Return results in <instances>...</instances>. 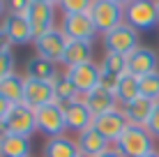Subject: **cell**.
Masks as SVG:
<instances>
[{
  "label": "cell",
  "mask_w": 159,
  "mask_h": 157,
  "mask_svg": "<svg viewBox=\"0 0 159 157\" xmlns=\"http://www.w3.org/2000/svg\"><path fill=\"white\" fill-rule=\"evenodd\" d=\"M116 148L120 150L122 157H143L155 150V136L143 125H127Z\"/></svg>",
  "instance_id": "1"
},
{
  "label": "cell",
  "mask_w": 159,
  "mask_h": 157,
  "mask_svg": "<svg viewBox=\"0 0 159 157\" xmlns=\"http://www.w3.org/2000/svg\"><path fill=\"white\" fill-rule=\"evenodd\" d=\"M125 23H129L139 32L155 30L159 23L157 0H129L125 7Z\"/></svg>",
  "instance_id": "2"
},
{
  "label": "cell",
  "mask_w": 159,
  "mask_h": 157,
  "mask_svg": "<svg viewBox=\"0 0 159 157\" xmlns=\"http://www.w3.org/2000/svg\"><path fill=\"white\" fill-rule=\"evenodd\" d=\"M32 132H37V118L35 109H30L28 104H14L7 118L0 122V134H19L30 139Z\"/></svg>",
  "instance_id": "3"
},
{
  "label": "cell",
  "mask_w": 159,
  "mask_h": 157,
  "mask_svg": "<svg viewBox=\"0 0 159 157\" xmlns=\"http://www.w3.org/2000/svg\"><path fill=\"white\" fill-rule=\"evenodd\" d=\"M35 118H37V132L46 134L48 139L62 136V134L67 132L65 104H60V102H53V104H46V106L35 109Z\"/></svg>",
  "instance_id": "4"
},
{
  "label": "cell",
  "mask_w": 159,
  "mask_h": 157,
  "mask_svg": "<svg viewBox=\"0 0 159 157\" xmlns=\"http://www.w3.org/2000/svg\"><path fill=\"white\" fill-rule=\"evenodd\" d=\"M90 19L95 21V28L97 32L106 35L111 32L113 28L125 23V7L113 0H95L92 2V9H90Z\"/></svg>",
  "instance_id": "5"
},
{
  "label": "cell",
  "mask_w": 159,
  "mask_h": 157,
  "mask_svg": "<svg viewBox=\"0 0 159 157\" xmlns=\"http://www.w3.org/2000/svg\"><path fill=\"white\" fill-rule=\"evenodd\" d=\"M139 46H141L139 44V30H134L129 23H122V25H118V28H113L111 32L104 35V48H106V53H118V56L127 58Z\"/></svg>",
  "instance_id": "6"
},
{
  "label": "cell",
  "mask_w": 159,
  "mask_h": 157,
  "mask_svg": "<svg viewBox=\"0 0 159 157\" xmlns=\"http://www.w3.org/2000/svg\"><path fill=\"white\" fill-rule=\"evenodd\" d=\"M32 44H35V51H37L39 58H46V60H51V62H60L62 56H65V48L69 44V37L60 28H56L51 32H46V35L37 37Z\"/></svg>",
  "instance_id": "7"
},
{
  "label": "cell",
  "mask_w": 159,
  "mask_h": 157,
  "mask_svg": "<svg viewBox=\"0 0 159 157\" xmlns=\"http://www.w3.org/2000/svg\"><path fill=\"white\" fill-rule=\"evenodd\" d=\"M60 30L69 39H79V42H95V37L99 35L90 14H65Z\"/></svg>",
  "instance_id": "8"
},
{
  "label": "cell",
  "mask_w": 159,
  "mask_h": 157,
  "mask_svg": "<svg viewBox=\"0 0 159 157\" xmlns=\"http://www.w3.org/2000/svg\"><path fill=\"white\" fill-rule=\"evenodd\" d=\"M127 125H129V120L122 111H111V113H104V116H95V122H92V127L108 143H118L120 136L125 134V129H127Z\"/></svg>",
  "instance_id": "9"
},
{
  "label": "cell",
  "mask_w": 159,
  "mask_h": 157,
  "mask_svg": "<svg viewBox=\"0 0 159 157\" xmlns=\"http://www.w3.org/2000/svg\"><path fill=\"white\" fill-rule=\"evenodd\" d=\"M152 72H159V56L150 46H139L134 53L127 56V74L141 79Z\"/></svg>",
  "instance_id": "10"
},
{
  "label": "cell",
  "mask_w": 159,
  "mask_h": 157,
  "mask_svg": "<svg viewBox=\"0 0 159 157\" xmlns=\"http://www.w3.org/2000/svg\"><path fill=\"white\" fill-rule=\"evenodd\" d=\"M58 102L56 97V88L48 81H37L25 76V95H23V104H28L30 109H39V106L53 104Z\"/></svg>",
  "instance_id": "11"
},
{
  "label": "cell",
  "mask_w": 159,
  "mask_h": 157,
  "mask_svg": "<svg viewBox=\"0 0 159 157\" xmlns=\"http://www.w3.org/2000/svg\"><path fill=\"white\" fill-rule=\"evenodd\" d=\"M25 16H28L30 28L35 32V39L42 37V35H46V32H51V30H56V7H53V5L32 0V7Z\"/></svg>",
  "instance_id": "12"
},
{
  "label": "cell",
  "mask_w": 159,
  "mask_h": 157,
  "mask_svg": "<svg viewBox=\"0 0 159 157\" xmlns=\"http://www.w3.org/2000/svg\"><path fill=\"white\" fill-rule=\"evenodd\" d=\"M67 76L74 81V85L79 90H85V93H92L95 88H99V81H102V67L95 62H83V65H76V67L67 69Z\"/></svg>",
  "instance_id": "13"
},
{
  "label": "cell",
  "mask_w": 159,
  "mask_h": 157,
  "mask_svg": "<svg viewBox=\"0 0 159 157\" xmlns=\"http://www.w3.org/2000/svg\"><path fill=\"white\" fill-rule=\"evenodd\" d=\"M0 28H2L5 35L12 39V44H30V42H35V32L30 28L28 16L7 14L2 19V25H0Z\"/></svg>",
  "instance_id": "14"
},
{
  "label": "cell",
  "mask_w": 159,
  "mask_h": 157,
  "mask_svg": "<svg viewBox=\"0 0 159 157\" xmlns=\"http://www.w3.org/2000/svg\"><path fill=\"white\" fill-rule=\"evenodd\" d=\"M65 118H67V129H74V132H85V129L92 127V122H95V116H92V111L88 109L85 104H74V102H69V104H65Z\"/></svg>",
  "instance_id": "15"
},
{
  "label": "cell",
  "mask_w": 159,
  "mask_h": 157,
  "mask_svg": "<svg viewBox=\"0 0 159 157\" xmlns=\"http://www.w3.org/2000/svg\"><path fill=\"white\" fill-rule=\"evenodd\" d=\"M118 97L116 93H111V90L106 88H95L88 97V109L92 111V116H104V113H111V111H120L118 109Z\"/></svg>",
  "instance_id": "16"
},
{
  "label": "cell",
  "mask_w": 159,
  "mask_h": 157,
  "mask_svg": "<svg viewBox=\"0 0 159 157\" xmlns=\"http://www.w3.org/2000/svg\"><path fill=\"white\" fill-rule=\"evenodd\" d=\"M157 102H159V99H157ZM157 102H155V99H148V97L141 95L136 102L122 106V113L127 116L129 125H143V127H145L148 120H150V116H152V111H155V106H157Z\"/></svg>",
  "instance_id": "17"
},
{
  "label": "cell",
  "mask_w": 159,
  "mask_h": 157,
  "mask_svg": "<svg viewBox=\"0 0 159 157\" xmlns=\"http://www.w3.org/2000/svg\"><path fill=\"white\" fill-rule=\"evenodd\" d=\"M79 155L81 148L76 139H69L67 134L46 139V143H44V157H79Z\"/></svg>",
  "instance_id": "18"
},
{
  "label": "cell",
  "mask_w": 159,
  "mask_h": 157,
  "mask_svg": "<svg viewBox=\"0 0 159 157\" xmlns=\"http://www.w3.org/2000/svg\"><path fill=\"white\" fill-rule=\"evenodd\" d=\"M76 143H79L81 153L92 155V157H99V155H104L108 148H111V143H108L95 127H90V129H85V132H81L79 136H76Z\"/></svg>",
  "instance_id": "19"
},
{
  "label": "cell",
  "mask_w": 159,
  "mask_h": 157,
  "mask_svg": "<svg viewBox=\"0 0 159 157\" xmlns=\"http://www.w3.org/2000/svg\"><path fill=\"white\" fill-rule=\"evenodd\" d=\"M92 60V42H79V39H69L67 48H65L62 62L65 67H76V65H83Z\"/></svg>",
  "instance_id": "20"
},
{
  "label": "cell",
  "mask_w": 159,
  "mask_h": 157,
  "mask_svg": "<svg viewBox=\"0 0 159 157\" xmlns=\"http://www.w3.org/2000/svg\"><path fill=\"white\" fill-rule=\"evenodd\" d=\"M25 76L37 79V81H48V83H53V81H56L60 74H58V69H56V62L46 60V58L35 56V58H30V60H28V65H25Z\"/></svg>",
  "instance_id": "21"
},
{
  "label": "cell",
  "mask_w": 159,
  "mask_h": 157,
  "mask_svg": "<svg viewBox=\"0 0 159 157\" xmlns=\"http://www.w3.org/2000/svg\"><path fill=\"white\" fill-rule=\"evenodd\" d=\"M2 157H30V139L19 134H0Z\"/></svg>",
  "instance_id": "22"
},
{
  "label": "cell",
  "mask_w": 159,
  "mask_h": 157,
  "mask_svg": "<svg viewBox=\"0 0 159 157\" xmlns=\"http://www.w3.org/2000/svg\"><path fill=\"white\" fill-rule=\"evenodd\" d=\"M0 95L12 104H23V95H25V76L19 74H9V76L0 79Z\"/></svg>",
  "instance_id": "23"
},
{
  "label": "cell",
  "mask_w": 159,
  "mask_h": 157,
  "mask_svg": "<svg viewBox=\"0 0 159 157\" xmlns=\"http://www.w3.org/2000/svg\"><path fill=\"white\" fill-rule=\"evenodd\" d=\"M116 97H118V102L122 106H127V104H131V102L139 99V97H141V81H139V76L125 74V76L120 79V83H118Z\"/></svg>",
  "instance_id": "24"
},
{
  "label": "cell",
  "mask_w": 159,
  "mask_h": 157,
  "mask_svg": "<svg viewBox=\"0 0 159 157\" xmlns=\"http://www.w3.org/2000/svg\"><path fill=\"white\" fill-rule=\"evenodd\" d=\"M53 88H56V97L60 104H69L74 99V95L79 93V88L74 85V81L67 76V74H60V76L53 81Z\"/></svg>",
  "instance_id": "25"
},
{
  "label": "cell",
  "mask_w": 159,
  "mask_h": 157,
  "mask_svg": "<svg viewBox=\"0 0 159 157\" xmlns=\"http://www.w3.org/2000/svg\"><path fill=\"white\" fill-rule=\"evenodd\" d=\"M102 72L116 74V76H125L127 74V58L118 56V53H106L102 62Z\"/></svg>",
  "instance_id": "26"
},
{
  "label": "cell",
  "mask_w": 159,
  "mask_h": 157,
  "mask_svg": "<svg viewBox=\"0 0 159 157\" xmlns=\"http://www.w3.org/2000/svg\"><path fill=\"white\" fill-rule=\"evenodd\" d=\"M92 2L95 0H60L58 7L62 12V16L65 14H90Z\"/></svg>",
  "instance_id": "27"
},
{
  "label": "cell",
  "mask_w": 159,
  "mask_h": 157,
  "mask_svg": "<svg viewBox=\"0 0 159 157\" xmlns=\"http://www.w3.org/2000/svg\"><path fill=\"white\" fill-rule=\"evenodd\" d=\"M141 95L148 99H159V72H152L148 76H141Z\"/></svg>",
  "instance_id": "28"
},
{
  "label": "cell",
  "mask_w": 159,
  "mask_h": 157,
  "mask_svg": "<svg viewBox=\"0 0 159 157\" xmlns=\"http://www.w3.org/2000/svg\"><path fill=\"white\" fill-rule=\"evenodd\" d=\"M7 2V14H16V16H25L32 7V0H5Z\"/></svg>",
  "instance_id": "29"
},
{
  "label": "cell",
  "mask_w": 159,
  "mask_h": 157,
  "mask_svg": "<svg viewBox=\"0 0 159 157\" xmlns=\"http://www.w3.org/2000/svg\"><path fill=\"white\" fill-rule=\"evenodd\" d=\"M14 74V56L12 53H0V79Z\"/></svg>",
  "instance_id": "30"
},
{
  "label": "cell",
  "mask_w": 159,
  "mask_h": 157,
  "mask_svg": "<svg viewBox=\"0 0 159 157\" xmlns=\"http://www.w3.org/2000/svg\"><path fill=\"white\" fill-rule=\"evenodd\" d=\"M120 79H122V76H116V74L102 72V81H99V85H102V88H106V90H111V93H116V90H118V83H120Z\"/></svg>",
  "instance_id": "31"
},
{
  "label": "cell",
  "mask_w": 159,
  "mask_h": 157,
  "mask_svg": "<svg viewBox=\"0 0 159 157\" xmlns=\"http://www.w3.org/2000/svg\"><path fill=\"white\" fill-rule=\"evenodd\" d=\"M145 127L155 139H159V102H157V106H155V111H152V116H150V120H148Z\"/></svg>",
  "instance_id": "32"
},
{
  "label": "cell",
  "mask_w": 159,
  "mask_h": 157,
  "mask_svg": "<svg viewBox=\"0 0 159 157\" xmlns=\"http://www.w3.org/2000/svg\"><path fill=\"white\" fill-rule=\"evenodd\" d=\"M0 53H12V39L5 35L2 28H0Z\"/></svg>",
  "instance_id": "33"
},
{
  "label": "cell",
  "mask_w": 159,
  "mask_h": 157,
  "mask_svg": "<svg viewBox=\"0 0 159 157\" xmlns=\"http://www.w3.org/2000/svg\"><path fill=\"white\" fill-rule=\"evenodd\" d=\"M12 106H14L12 102H7V99L2 97V95H0V122H2L5 118H7V113L12 111Z\"/></svg>",
  "instance_id": "34"
},
{
  "label": "cell",
  "mask_w": 159,
  "mask_h": 157,
  "mask_svg": "<svg viewBox=\"0 0 159 157\" xmlns=\"http://www.w3.org/2000/svg\"><path fill=\"white\" fill-rule=\"evenodd\" d=\"M99 157H122V155H120V150H118V148H108L106 153L99 155Z\"/></svg>",
  "instance_id": "35"
},
{
  "label": "cell",
  "mask_w": 159,
  "mask_h": 157,
  "mask_svg": "<svg viewBox=\"0 0 159 157\" xmlns=\"http://www.w3.org/2000/svg\"><path fill=\"white\" fill-rule=\"evenodd\" d=\"M37 2H46V5H53V7H58L60 0H37Z\"/></svg>",
  "instance_id": "36"
},
{
  "label": "cell",
  "mask_w": 159,
  "mask_h": 157,
  "mask_svg": "<svg viewBox=\"0 0 159 157\" xmlns=\"http://www.w3.org/2000/svg\"><path fill=\"white\" fill-rule=\"evenodd\" d=\"M5 12H7V2H5V0H0V16H2Z\"/></svg>",
  "instance_id": "37"
},
{
  "label": "cell",
  "mask_w": 159,
  "mask_h": 157,
  "mask_svg": "<svg viewBox=\"0 0 159 157\" xmlns=\"http://www.w3.org/2000/svg\"><path fill=\"white\" fill-rule=\"evenodd\" d=\"M143 157H159V150H152V153H148V155H143Z\"/></svg>",
  "instance_id": "38"
},
{
  "label": "cell",
  "mask_w": 159,
  "mask_h": 157,
  "mask_svg": "<svg viewBox=\"0 0 159 157\" xmlns=\"http://www.w3.org/2000/svg\"><path fill=\"white\" fill-rule=\"evenodd\" d=\"M113 2H118V5H122V7H127V2H129V0H113Z\"/></svg>",
  "instance_id": "39"
},
{
  "label": "cell",
  "mask_w": 159,
  "mask_h": 157,
  "mask_svg": "<svg viewBox=\"0 0 159 157\" xmlns=\"http://www.w3.org/2000/svg\"><path fill=\"white\" fill-rule=\"evenodd\" d=\"M79 157H92V155H85V153H81V155H79Z\"/></svg>",
  "instance_id": "40"
},
{
  "label": "cell",
  "mask_w": 159,
  "mask_h": 157,
  "mask_svg": "<svg viewBox=\"0 0 159 157\" xmlns=\"http://www.w3.org/2000/svg\"><path fill=\"white\" fill-rule=\"evenodd\" d=\"M157 14H159V0H157Z\"/></svg>",
  "instance_id": "41"
},
{
  "label": "cell",
  "mask_w": 159,
  "mask_h": 157,
  "mask_svg": "<svg viewBox=\"0 0 159 157\" xmlns=\"http://www.w3.org/2000/svg\"><path fill=\"white\" fill-rule=\"evenodd\" d=\"M0 157H2V153H0Z\"/></svg>",
  "instance_id": "42"
}]
</instances>
